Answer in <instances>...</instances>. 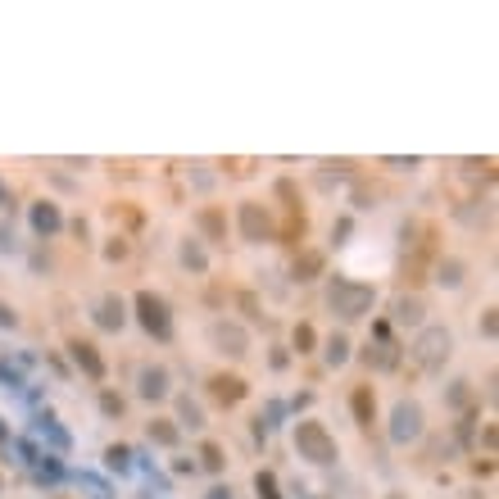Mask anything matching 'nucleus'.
I'll return each instance as SVG.
<instances>
[{
    "label": "nucleus",
    "instance_id": "5701e85b",
    "mask_svg": "<svg viewBox=\"0 0 499 499\" xmlns=\"http://www.w3.org/2000/svg\"><path fill=\"white\" fill-rule=\"evenodd\" d=\"M141 390H146L150 399H155V395H164V372H146V386H141Z\"/></svg>",
    "mask_w": 499,
    "mask_h": 499
},
{
    "label": "nucleus",
    "instance_id": "aec40b11",
    "mask_svg": "<svg viewBox=\"0 0 499 499\" xmlns=\"http://www.w3.org/2000/svg\"><path fill=\"white\" fill-rule=\"evenodd\" d=\"M150 436H155L159 445H172V440H177V431H172L168 422H150Z\"/></svg>",
    "mask_w": 499,
    "mask_h": 499
},
{
    "label": "nucleus",
    "instance_id": "f3484780",
    "mask_svg": "<svg viewBox=\"0 0 499 499\" xmlns=\"http://www.w3.org/2000/svg\"><path fill=\"white\" fill-rule=\"evenodd\" d=\"M36 227H41V232H55V227H60V214H55L50 205H41L36 209Z\"/></svg>",
    "mask_w": 499,
    "mask_h": 499
},
{
    "label": "nucleus",
    "instance_id": "7ed1b4c3",
    "mask_svg": "<svg viewBox=\"0 0 499 499\" xmlns=\"http://www.w3.org/2000/svg\"><path fill=\"white\" fill-rule=\"evenodd\" d=\"M295 449H300V458H309V463H331L336 458V440L327 436L322 422H300V427H295Z\"/></svg>",
    "mask_w": 499,
    "mask_h": 499
},
{
    "label": "nucleus",
    "instance_id": "9b49d317",
    "mask_svg": "<svg viewBox=\"0 0 499 499\" xmlns=\"http://www.w3.org/2000/svg\"><path fill=\"white\" fill-rule=\"evenodd\" d=\"M418 422H422V409L418 404H399L395 409V440L418 436Z\"/></svg>",
    "mask_w": 499,
    "mask_h": 499
},
{
    "label": "nucleus",
    "instance_id": "20e7f679",
    "mask_svg": "<svg viewBox=\"0 0 499 499\" xmlns=\"http://www.w3.org/2000/svg\"><path fill=\"white\" fill-rule=\"evenodd\" d=\"M449 350H454V341H449V331L445 327H427L418 336V345H413V359L422 363L427 372H436L440 363L449 359Z\"/></svg>",
    "mask_w": 499,
    "mask_h": 499
},
{
    "label": "nucleus",
    "instance_id": "6ab92c4d",
    "mask_svg": "<svg viewBox=\"0 0 499 499\" xmlns=\"http://www.w3.org/2000/svg\"><path fill=\"white\" fill-rule=\"evenodd\" d=\"M295 350H300V354L313 350V327H309V322H300V327H295Z\"/></svg>",
    "mask_w": 499,
    "mask_h": 499
},
{
    "label": "nucleus",
    "instance_id": "9d476101",
    "mask_svg": "<svg viewBox=\"0 0 499 499\" xmlns=\"http://www.w3.org/2000/svg\"><path fill=\"white\" fill-rule=\"evenodd\" d=\"M350 409H354V418L363 422V427H372V418H377V395H372V386H359L350 395Z\"/></svg>",
    "mask_w": 499,
    "mask_h": 499
},
{
    "label": "nucleus",
    "instance_id": "6e6552de",
    "mask_svg": "<svg viewBox=\"0 0 499 499\" xmlns=\"http://www.w3.org/2000/svg\"><path fill=\"white\" fill-rule=\"evenodd\" d=\"M69 350H73V359H78V368H82V372H86V377H91V381H100V377H104V359H100V354H95V345H91V341H73Z\"/></svg>",
    "mask_w": 499,
    "mask_h": 499
},
{
    "label": "nucleus",
    "instance_id": "ddd939ff",
    "mask_svg": "<svg viewBox=\"0 0 499 499\" xmlns=\"http://www.w3.org/2000/svg\"><path fill=\"white\" fill-rule=\"evenodd\" d=\"M318 273H322V250H304V254H295V277H300V282H313Z\"/></svg>",
    "mask_w": 499,
    "mask_h": 499
},
{
    "label": "nucleus",
    "instance_id": "2eb2a0df",
    "mask_svg": "<svg viewBox=\"0 0 499 499\" xmlns=\"http://www.w3.org/2000/svg\"><path fill=\"white\" fill-rule=\"evenodd\" d=\"M395 318L399 322H422V300H399L395 304Z\"/></svg>",
    "mask_w": 499,
    "mask_h": 499
},
{
    "label": "nucleus",
    "instance_id": "f03ea898",
    "mask_svg": "<svg viewBox=\"0 0 499 499\" xmlns=\"http://www.w3.org/2000/svg\"><path fill=\"white\" fill-rule=\"evenodd\" d=\"M372 300H377V291L372 286H363V282H345V277H336L331 282V291H327V304L341 318H363V313L372 309Z\"/></svg>",
    "mask_w": 499,
    "mask_h": 499
},
{
    "label": "nucleus",
    "instance_id": "bb28decb",
    "mask_svg": "<svg viewBox=\"0 0 499 499\" xmlns=\"http://www.w3.org/2000/svg\"><path fill=\"white\" fill-rule=\"evenodd\" d=\"M390 499H399V495H390Z\"/></svg>",
    "mask_w": 499,
    "mask_h": 499
},
{
    "label": "nucleus",
    "instance_id": "a211bd4d",
    "mask_svg": "<svg viewBox=\"0 0 499 499\" xmlns=\"http://www.w3.org/2000/svg\"><path fill=\"white\" fill-rule=\"evenodd\" d=\"M200 458H205L209 472H218V467H223V449H218V445H200Z\"/></svg>",
    "mask_w": 499,
    "mask_h": 499
},
{
    "label": "nucleus",
    "instance_id": "393cba45",
    "mask_svg": "<svg viewBox=\"0 0 499 499\" xmlns=\"http://www.w3.org/2000/svg\"><path fill=\"white\" fill-rule=\"evenodd\" d=\"M458 273H463V264H445V277H440V282H458Z\"/></svg>",
    "mask_w": 499,
    "mask_h": 499
},
{
    "label": "nucleus",
    "instance_id": "412c9836",
    "mask_svg": "<svg viewBox=\"0 0 499 499\" xmlns=\"http://www.w3.org/2000/svg\"><path fill=\"white\" fill-rule=\"evenodd\" d=\"M345 354H350V341H345V336H336V341L327 345V359H331V363H345Z\"/></svg>",
    "mask_w": 499,
    "mask_h": 499
},
{
    "label": "nucleus",
    "instance_id": "39448f33",
    "mask_svg": "<svg viewBox=\"0 0 499 499\" xmlns=\"http://www.w3.org/2000/svg\"><path fill=\"white\" fill-rule=\"evenodd\" d=\"M137 313H141V327H146L150 336L168 341V331H172V318H168V304L159 300L155 291H141V295H137Z\"/></svg>",
    "mask_w": 499,
    "mask_h": 499
},
{
    "label": "nucleus",
    "instance_id": "dca6fc26",
    "mask_svg": "<svg viewBox=\"0 0 499 499\" xmlns=\"http://www.w3.org/2000/svg\"><path fill=\"white\" fill-rule=\"evenodd\" d=\"M100 322H104V327H118V322H123V304H118V300H104Z\"/></svg>",
    "mask_w": 499,
    "mask_h": 499
},
{
    "label": "nucleus",
    "instance_id": "4468645a",
    "mask_svg": "<svg viewBox=\"0 0 499 499\" xmlns=\"http://www.w3.org/2000/svg\"><path fill=\"white\" fill-rule=\"evenodd\" d=\"M200 227H205L209 241H227V223H223L218 209H200Z\"/></svg>",
    "mask_w": 499,
    "mask_h": 499
},
{
    "label": "nucleus",
    "instance_id": "f257e3e1",
    "mask_svg": "<svg viewBox=\"0 0 499 499\" xmlns=\"http://www.w3.org/2000/svg\"><path fill=\"white\" fill-rule=\"evenodd\" d=\"M436 227L431 223H404V259H399V282L404 286H422L436 259Z\"/></svg>",
    "mask_w": 499,
    "mask_h": 499
},
{
    "label": "nucleus",
    "instance_id": "b1692460",
    "mask_svg": "<svg viewBox=\"0 0 499 499\" xmlns=\"http://www.w3.org/2000/svg\"><path fill=\"white\" fill-rule=\"evenodd\" d=\"M109 463H114V467H123V463H128V449L114 445V449H109Z\"/></svg>",
    "mask_w": 499,
    "mask_h": 499
},
{
    "label": "nucleus",
    "instance_id": "f8f14e48",
    "mask_svg": "<svg viewBox=\"0 0 499 499\" xmlns=\"http://www.w3.org/2000/svg\"><path fill=\"white\" fill-rule=\"evenodd\" d=\"M214 341L223 345L227 354H245V331H241V327H227V322H214Z\"/></svg>",
    "mask_w": 499,
    "mask_h": 499
},
{
    "label": "nucleus",
    "instance_id": "1a4fd4ad",
    "mask_svg": "<svg viewBox=\"0 0 499 499\" xmlns=\"http://www.w3.org/2000/svg\"><path fill=\"white\" fill-rule=\"evenodd\" d=\"M377 336H381V341H377V345H368L363 363H368V368H395V363H399V354H395V345L386 341V327H377Z\"/></svg>",
    "mask_w": 499,
    "mask_h": 499
},
{
    "label": "nucleus",
    "instance_id": "423d86ee",
    "mask_svg": "<svg viewBox=\"0 0 499 499\" xmlns=\"http://www.w3.org/2000/svg\"><path fill=\"white\" fill-rule=\"evenodd\" d=\"M241 232H245V241H264V236H273V223H268L264 205H241Z\"/></svg>",
    "mask_w": 499,
    "mask_h": 499
},
{
    "label": "nucleus",
    "instance_id": "a878e982",
    "mask_svg": "<svg viewBox=\"0 0 499 499\" xmlns=\"http://www.w3.org/2000/svg\"><path fill=\"white\" fill-rule=\"evenodd\" d=\"M0 322H14V313H9V309H5V304H0Z\"/></svg>",
    "mask_w": 499,
    "mask_h": 499
},
{
    "label": "nucleus",
    "instance_id": "4be33fe9",
    "mask_svg": "<svg viewBox=\"0 0 499 499\" xmlns=\"http://www.w3.org/2000/svg\"><path fill=\"white\" fill-rule=\"evenodd\" d=\"M254 486H259V495H264V499H277V481H273V472H259V477H254Z\"/></svg>",
    "mask_w": 499,
    "mask_h": 499
},
{
    "label": "nucleus",
    "instance_id": "0eeeda50",
    "mask_svg": "<svg viewBox=\"0 0 499 499\" xmlns=\"http://www.w3.org/2000/svg\"><path fill=\"white\" fill-rule=\"evenodd\" d=\"M209 395H214L218 404H241V399H245V381H241V377H227V372H218V377L209 381Z\"/></svg>",
    "mask_w": 499,
    "mask_h": 499
}]
</instances>
